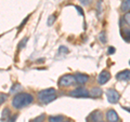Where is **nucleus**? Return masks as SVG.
Instances as JSON below:
<instances>
[{"label": "nucleus", "mask_w": 130, "mask_h": 122, "mask_svg": "<svg viewBox=\"0 0 130 122\" xmlns=\"http://www.w3.org/2000/svg\"><path fill=\"white\" fill-rule=\"evenodd\" d=\"M34 101V97L29 93H19L12 99V106L15 109H22L27 107Z\"/></svg>", "instance_id": "obj_1"}, {"label": "nucleus", "mask_w": 130, "mask_h": 122, "mask_svg": "<svg viewBox=\"0 0 130 122\" xmlns=\"http://www.w3.org/2000/svg\"><path fill=\"white\" fill-rule=\"evenodd\" d=\"M55 98H56V92H55V89L53 88L46 89V90H41L40 92H38V99L42 104L51 103Z\"/></svg>", "instance_id": "obj_2"}, {"label": "nucleus", "mask_w": 130, "mask_h": 122, "mask_svg": "<svg viewBox=\"0 0 130 122\" xmlns=\"http://www.w3.org/2000/svg\"><path fill=\"white\" fill-rule=\"evenodd\" d=\"M68 95L72 97H90V93L86 88H77L75 90L71 91Z\"/></svg>", "instance_id": "obj_3"}, {"label": "nucleus", "mask_w": 130, "mask_h": 122, "mask_svg": "<svg viewBox=\"0 0 130 122\" xmlns=\"http://www.w3.org/2000/svg\"><path fill=\"white\" fill-rule=\"evenodd\" d=\"M74 82H76L75 76L73 75H65L62 76L59 80V85L60 87H68V85L74 84Z\"/></svg>", "instance_id": "obj_4"}, {"label": "nucleus", "mask_w": 130, "mask_h": 122, "mask_svg": "<svg viewBox=\"0 0 130 122\" xmlns=\"http://www.w3.org/2000/svg\"><path fill=\"white\" fill-rule=\"evenodd\" d=\"M119 97H120L119 93L116 90H114V89H108L106 91V98L109 103H112V104L117 103L119 100Z\"/></svg>", "instance_id": "obj_5"}, {"label": "nucleus", "mask_w": 130, "mask_h": 122, "mask_svg": "<svg viewBox=\"0 0 130 122\" xmlns=\"http://www.w3.org/2000/svg\"><path fill=\"white\" fill-rule=\"evenodd\" d=\"M106 119L108 122H119V117L114 109H109L106 111Z\"/></svg>", "instance_id": "obj_6"}, {"label": "nucleus", "mask_w": 130, "mask_h": 122, "mask_svg": "<svg viewBox=\"0 0 130 122\" xmlns=\"http://www.w3.org/2000/svg\"><path fill=\"white\" fill-rule=\"evenodd\" d=\"M109 79H111V74L107 70H103L98 77V82L100 84H105Z\"/></svg>", "instance_id": "obj_7"}, {"label": "nucleus", "mask_w": 130, "mask_h": 122, "mask_svg": "<svg viewBox=\"0 0 130 122\" xmlns=\"http://www.w3.org/2000/svg\"><path fill=\"white\" fill-rule=\"evenodd\" d=\"M116 79L117 80H123V81H130V70L126 69V70L118 72V74L116 75Z\"/></svg>", "instance_id": "obj_8"}, {"label": "nucleus", "mask_w": 130, "mask_h": 122, "mask_svg": "<svg viewBox=\"0 0 130 122\" xmlns=\"http://www.w3.org/2000/svg\"><path fill=\"white\" fill-rule=\"evenodd\" d=\"M75 79H76V82L77 83L85 84V83L88 82L89 77L87 75H84V74H80V72H77V74H75Z\"/></svg>", "instance_id": "obj_9"}, {"label": "nucleus", "mask_w": 130, "mask_h": 122, "mask_svg": "<svg viewBox=\"0 0 130 122\" xmlns=\"http://www.w3.org/2000/svg\"><path fill=\"white\" fill-rule=\"evenodd\" d=\"M101 117H102V115H101L100 111H94L89 116V119L91 120V122H100Z\"/></svg>", "instance_id": "obj_10"}, {"label": "nucleus", "mask_w": 130, "mask_h": 122, "mask_svg": "<svg viewBox=\"0 0 130 122\" xmlns=\"http://www.w3.org/2000/svg\"><path fill=\"white\" fill-rule=\"evenodd\" d=\"M101 94H102V90H101V88H92L91 89V91H90V95L92 97H99L101 96Z\"/></svg>", "instance_id": "obj_11"}, {"label": "nucleus", "mask_w": 130, "mask_h": 122, "mask_svg": "<svg viewBox=\"0 0 130 122\" xmlns=\"http://www.w3.org/2000/svg\"><path fill=\"white\" fill-rule=\"evenodd\" d=\"M64 117L63 116H51L49 117V122H63Z\"/></svg>", "instance_id": "obj_12"}, {"label": "nucleus", "mask_w": 130, "mask_h": 122, "mask_svg": "<svg viewBox=\"0 0 130 122\" xmlns=\"http://www.w3.org/2000/svg\"><path fill=\"white\" fill-rule=\"evenodd\" d=\"M121 11H129L130 10V0H124L123 3H121V7H120Z\"/></svg>", "instance_id": "obj_13"}, {"label": "nucleus", "mask_w": 130, "mask_h": 122, "mask_svg": "<svg viewBox=\"0 0 130 122\" xmlns=\"http://www.w3.org/2000/svg\"><path fill=\"white\" fill-rule=\"evenodd\" d=\"M21 90H22V85L20 84V83H15L14 85H12L10 92L11 93H18V92H20Z\"/></svg>", "instance_id": "obj_14"}, {"label": "nucleus", "mask_w": 130, "mask_h": 122, "mask_svg": "<svg viewBox=\"0 0 130 122\" xmlns=\"http://www.w3.org/2000/svg\"><path fill=\"white\" fill-rule=\"evenodd\" d=\"M10 117V109L9 108H6L3 109L2 111V119H5V121L3 122H8V118Z\"/></svg>", "instance_id": "obj_15"}, {"label": "nucleus", "mask_w": 130, "mask_h": 122, "mask_svg": "<svg viewBox=\"0 0 130 122\" xmlns=\"http://www.w3.org/2000/svg\"><path fill=\"white\" fill-rule=\"evenodd\" d=\"M43 120H44V115H43V113H41L40 116L36 117L35 119H32L30 122H43Z\"/></svg>", "instance_id": "obj_16"}, {"label": "nucleus", "mask_w": 130, "mask_h": 122, "mask_svg": "<svg viewBox=\"0 0 130 122\" xmlns=\"http://www.w3.org/2000/svg\"><path fill=\"white\" fill-rule=\"evenodd\" d=\"M54 21H55V14H52L50 17L48 18V22H47V24H48V26H51L52 24L54 23Z\"/></svg>", "instance_id": "obj_17"}, {"label": "nucleus", "mask_w": 130, "mask_h": 122, "mask_svg": "<svg viewBox=\"0 0 130 122\" xmlns=\"http://www.w3.org/2000/svg\"><path fill=\"white\" fill-rule=\"evenodd\" d=\"M124 19H125V22L128 24V25L130 26V12H127V13L125 14L124 16Z\"/></svg>", "instance_id": "obj_18"}, {"label": "nucleus", "mask_w": 130, "mask_h": 122, "mask_svg": "<svg viewBox=\"0 0 130 122\" xmlns=\"http://www.w3.org/2000/svg\"><path fill=\"white\" fill-rule=\"evenodd\" d=\"M68 50H67V48H65V47H60L59 49V53L60 54H64V53H67Z\"/></svg>", "instance_id": "obj_19"}, {"label": "nucleus", "mask_w": 130, "mask_h": 122, "mask_svg": "<svg viewBox=\"0 0 130 122\" xmlns=\"http://www.w3.org/2000/svg\"><path fill=\"white\" fill-rule=\"evenodd\" d=\"M100 40H101V41H102L103 43L106 42V38H105V32H104V31H102V32L100 34Z\"/></svg>", "instance_id": "obj_20"}, {"label": "nucleus", "mask_w": 130, "mask_h": 122, "mask_svg": "<svg viewBox=\"0 0 130 122\" xmlns=\"http://www.w3.org/2000/svg\"><path fill=\"white\" fill-rule=\"evenodd\" d=\"M92 0H79V2L81 3L83 6H88V5H90Z\"/></svg>", "instance_id": "obj_21"}, {"label": "nucleus", "mask_w": 130, "mask_h": 122, "mask_svg": "<svg viewBox=\"0 0 130 122\" xmlns=\"http://www.w3.org/2000/svg\"><path fill=\"white\" fill-rule=\"evenodd\" d=\"M107 53L108 54H114V53H115V48H114V47H109L108 49H107Z\"/></svg>", "instance_id": "obj_22"}, {"label": "nucleus", "mask_w": 130, "mask_h": 122, "mask_svg": "<svg viewBox=\"0 0 130 122\" xmlns=\"http://www.w3.org/2000/svg\"><path fill=\"white\" fill-rule=\"evenodd\" d=\"M27 40H28L27 38H24V39H23V41H21V43H20V47H19V48H20V49H22V48L25 47V43L27 42Z\"/></svg>", "instance_id": "obj_23"}, {"label": "nucleus", "mask_w": 130, "mask_h": 122, "mask_svg": "<svg viewBox=\"0 0 130 122\" xmlns=\"http://www.w3.org/2000/svg\"><path fill=\"white\" fill-rule=\"evenodd\" d=\"M6 99H7V95L6 94H1V95H0V105H1Z\"/></svg>", "instance_id": "obj_24"}, {"label": "nucleus", "mask_w": 130, "mask_h": 122, "mask_svg": "<svg viewBox=\"0 0 130 122\" xmlns=\"http://www.w3.org/2000/svg\"><path fill=\"white\" fill-rule=\"evenodd\" d=\"M126 36H127V40H128V41H130V30L127 32V35H126Z\"/></svg>", "instance_id": "obj_25"}, {"label": "nucleus", "mask_w": 130, "mask_h": 122, "mask_svg": "<svg viewBox=\"0 0 130 122\" xmlns=\"http://www.w3.org/2000/svg\"><path fill=\"white\" fill-rule=\"evenodd\" d=\"M76 9H77V10H78V12H79V13H80V14H83V12H81V10H80V8H79V7H76Z\"/></svg>", "instance_id": "obj_26"}, {"label": "nucleus", "mask_w": 130, "mask_h": 122, "mask_svg": "<svg viewBox=\"0 0 130 122\" xmlns=\"http://www.w3.org/2000/svg\"><path fill=\"white\" fill-rule=\"evenodd\" d=\"M63 122H72V121H70V120H67V121H63Z\"/></svg>", "instance_id": "obj_27"}, {"label": "nucleus", "mask_w": 130, "mask_h": 122, "mask_svg": "<svg viewBox=\"0 0 130 122\" xmlns=\"http://www.w3.org/2000/svg\"><path fill=\"white\" fill-rule=\"evenodd\" d=\"M100 122H104V121H100Z\"/></svg>", "instance_id": "obj_28"}]
</instances>
